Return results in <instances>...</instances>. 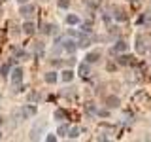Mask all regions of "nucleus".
Returning a JSON list of instances; mask_svg holds the SVG:
<instances>
[{
	"label": "nucleus",
	"instance_id": "obj_8",
	"mask_svg": "<svg viewBox=\"0 0 151 142\" xmlns=\"http://www.w3.org/2000/svg\"><path fill=\"white\" fill-rule=\"evenodd\" d=\"M79 76L81 78H87L89 76V64H79Z\"/></svg>",
	"mask_w": 151,
	"mask_h": 142
},
{
	"label": "nucleus",
	"instance_id": "obj_25",
	"mask_svg": "<svg viewBox=\"0 0 151 142\" xmlns=\"http://www.w3.org/2000/svg\"><path fill=\"white\" fill-rule=\"evenodd\" d=\"M0 123H2V117H0Z\"/></svg>",
	"mask_w": 151,
	"mask_h": 142
},
{
	"label": "nucleus",
	"instance_id": "obj_22",
	"mask_svg": "<svg viewBox=\"0 0 151 142\" xmlns=\"http://www.w3.org/2000/svg\"><path fill=\"white\" fill-rule=\"evenodd\" d=\"M45 140H47V142H53V140H57V136H55V135H47Z\"/></svg>",
	"mask_w": 151,
	"mask_h": 142
},
{
	"label": "nucleus",
	"instance_id": "obj_9",
	"mask_svg": "<svg viewBox=\"0 0 151 142\" xmlns=\"http://www.w3.org/2000/svg\"><path fill=\"white\" fill-rule=\"evenodd\" d=\"M45 82L47 83H55L57 82V72H47L45 74Z\"/></svg>",
	"mask_w": 151,
	"mask_h": 142
},
{
	"label": "nucleus",
	"instance_id": "obj_23",
	"mask_svg": "<svg viewBox=\"0 0 151 142\" xmlns=\"http://www.w3.org/2000/svg\"><path fill=\"white\" fill-rule=\"evenodd\" d=\"M19 2H21V4H25V2H27V0H19Z\"/></svg>",
	"mask_w": 151,
	"mask_h": 142
},
{
	"label": "nucleus",
	"instance_id": "obj_15",
	"mask_svg": "<svg viewBox=\"0 0 151 142\" xmlns=\"http://www.w3.org/2000/svg\"><path fill=\"white\" fill-rule=\"evenodd\" d=\"M119 63H121V64H130V63H132V57H129V55H121V57H119Z\"/></svg>",
	"mask_w": 151,
	"mask_h": 142
},
{
	"label": "nucleus",
	"instance_id": "obj_12",
	"mask_svg": "<svg viewBox=\"0 0 151 142\" xmlns=\"http://www.w3.org/2000/svg\"><path fill=\"white\" fill-rule=\"evenodd\" d=\"M89 46H91V38H81V40L78 42V47H83V49L89 47Z\"/></svg>",
	"mask_w": 151,
	"mask_h": 142
},
{
	"label": "nucleus",
	"instance_id": "obj_7",
	"mask_svg": "<svg viewBox=\"0 0 151 142\" xmlns=\"http://www.w3.org/2000/svg\"><path fill=\"white\" fill-rule=\"evenodd\" d=\"M36 114V108L34 106H27V108H23V116L28 117V116H34Z\"/></svg>",
	"mask_w": 151,
	"mask_h": 142
},
{
	"label": "nucleus",
	"instance_id": "obj_11",
	"mask_svg": "<svg viewBox=\"0 0 151 142\" xmlns=\"http://www.w3.org/2000/svg\"><path fill=\"white\" fill-rule=\"evenodd\" d=\"M66 23H68V25H78V23H79V17L72 13V15H68V17H66Z\"/></svg>",
	"mask_w": 151,
	"mask_h": 142
},
{
	"label": "nucleus",
	"instance_id": "obj_2",
	"mask_svg": "<svg viewBox=\"0 0 151 142\" xmlns=\"http://www.w3.org/2000/svg\"><path fill=\"white\" fill-rule=\"evenodd\" d=\"M21 80H23V70H21V68H15V70L12 72V82H13V83H19Z\"/></svg>",
	"mask_w": 151,
	"mask_h": 142
},
{
	"label": "nucleus",
	"instance_id": "obj_16",
	"mask_svg": "<svg viewBox=\"0 0 151 142\" xmlns=\"http://www.w3.org/2000/svg\"><path fill=\"white\" fill-rule=\"evenodd\" d=\"M117 104H119V99H117V97H110V99H108V106H110V108L117 106Z\"/></svg>",
	"mask_w": 151,
	"mask_h": 142
},
{
	"label": "nucleus",
	"instance_id": "obj_13",
	"mask_svg": "<svg viewBox=\"0 0 151 142\" xmlns=\"http://www.w3.org/2000/svg\"><path fill=\"white\" fill-rule=\"evenodd\" d=\"M68 129H70L68 125H60L59 129H57V135H59V136H66V135H68Z\"/></svg>",
	"mask_w": 151,
	"mask_h": 142
},
{
	"label": "nucleus",
	"instance_id": "obj_24",
	"mask_svg": "<svg viewBox=\"0 0 151 142\" xmlns=\"http://www.w3.org/2000/svg\"><path fill=\"white\" fill-rule=\"evenodd\" d=\"M0 138H2V133H0Z\"/></svg>",
	"mask_w": 151,
	"mask_h": 142
},
{
	"label": "nucleus",
	"instance_id": "obj_21",
	"mask_svg": "<svg viewBox=\"0 0 151 142\" xmlns=\"http://www.w3.org/2000/svg\"><path fill=\"white\" fill-rule=\"evenodd\" d=\"M138 51H140V53H144V46H142V40H140V38H138Z\"/></svg>",
	"mask_w": 151,
	"mask_h": 142
},
{
	"label": "nucleus",
	"instance_id": "obj_4",
	"mask_svg": "<svg viewBox=\"0 0 151 142\" xmlns=\"http://www.w3.org/2000/svg\"><path fill=\"white\" fill-rule=\"evenodd\" d=\"M34 13V6H30V4H27V6H21V15L23 17H28V15H32Z\"/></svg>",
	"mask_w": 151,
	"mask_h": 142
},
{
	"label": "nucleus",
	"instance_id": "obj_20",
	"mask_svg": "<svg viewBox=\"0 0 151 142\" xmlns=\"http://www.w3.org/2000/svg\"><path fill=\"white\" fill-rule=\"evenodd\" d=\"M0 72H2V76H8V64H4L2 68H0Z\"/></svg>",
	"mask_w": 151,
	"mask_h": 142
},
{
	"label": "nucleus",
	"instance_id": "obj_3",
	"mask_svg": "<svg viewBox=\"0 0 151 142\" xmlns=\"http://www.w3.org/2000/svg\"><path fill=\"white\" fill-rule=\"evenodd\" d=\"M23 30H25V34H34L36 25H34V23H30V21H27L25 25H23Z\"/></svg>",
	"mask_w": 151,
	"mask_h": 142
},
{
	"label": "nucleus",
	"instance_id": "obj_1",
	"mask_svg": "<svg viewBox=\"0 0 151 142\" xmlns=\"http://www.w3.org/2000/svg\"><path fill=\"white\" fill-rule=\"evenodd\" d=\"M63 47L66 51H70V53H72V51H76V47H78V44H76L74 40H63Z\"/></svg>",
	"mask_w": 151,
	"mask_h": 142
},
{
	"label": "nucleus",
	"instance_id": "obj_14",
	"mask_svg": "<svg viewBox=\"0 0 151 142\" xmlns=\"http://www.w3.org/2000/svg\"><path fill=\"white\" fill-rule=\"evenodd\" d=\"M66 136H68V138H78V136H79V129H78V127L68 129V135H66Z\"/></svg>",
	"mask_w": 151,
	"mask_h": 142
},
{
	"label": "nucleus",
	"instance_id": "obj_5",
	"mask_svg": "<svg viewBox=\"0 0 151 142\" xmlns=\"http://www.w3.org/2000/svg\"><path fill=\"white\" fill-rule=\"evenodd\" d=\"M98 59H100V53H96V51H93V53H87V55H85V61H87V63H96Z\"/></svg>",
	"mask_w": 151,
	"mask_h": 142
},
{
	"label": "nucleus",
	"instance_id": "obj_6",
	"mask_svg": "<svg viewBox=\"0 0 151 142\" xmlns=\"http://www.w3.org/2000/svg\"><path fill=\"white\" fill-rule=\"evenodd\" d=\"M127 47H129V44H127V42H117L115 46H113V51H127Z\"/></svg>",
	"mask_w": 151,
	"mask_h": 142
},
{
	"label": "nucleus",
	"instance_id": "obj_17",
	"mask_svg": "<svg viewBox=\"0 0 151 142\" xmlns=\"http://www.w3.org/2000/svg\"><path fill=\"white\" fill-rule=\"evenodd\" d=\"M66 117V114L63 110H55V120H64Z\"/></svg>",
	"mask_w": 151,
	"mask_h": 142
},
{
	"label": "nucleus",
	"instance_id": "obj_19",
	"mask_svg": "<svg viewBox=\"0 0 151 142\" xmlns=\"http://www.w3.org/2000/svg\"><path fill=\"white\" fill-rule=\"evenodd\" d=\"M59 6L60 8H68V0H59Z\"/></svg>",
	"mask_w": 151,
	"mask_h": 142
},
{
	"label": "nucleus",
	"instance_id": "obj_18",
	"mask_svg": "<svg viewBox=\"0 0 151 142\" xmlns=\"http://www.w3.org/2000/svg\"><path fill=\"white\" fill-rule=\"evenodd\" d=\"M113 15H115L117 19H119V21H125V15H123V12H119V9H117V12L113 13Z\"/></svg>",
	"mask_w": 151,
	"mask_h": 142
},
{
	"label": "nucleus",
	"instance_id": "obj_10",
	"mask_svg": "<svg viewBox=\"0 0 151 142\" xmlns=\"http://www.w3.org/2000/svg\"><path fill=\"white\" fill-rule=\"evenodd\" d=\"M63 80H64V82H72V80H74V72H72V70H64V72H63Z\"/></svg>",
	"mask_w": 151,
	"mask_h": 142
}]
</instances>
